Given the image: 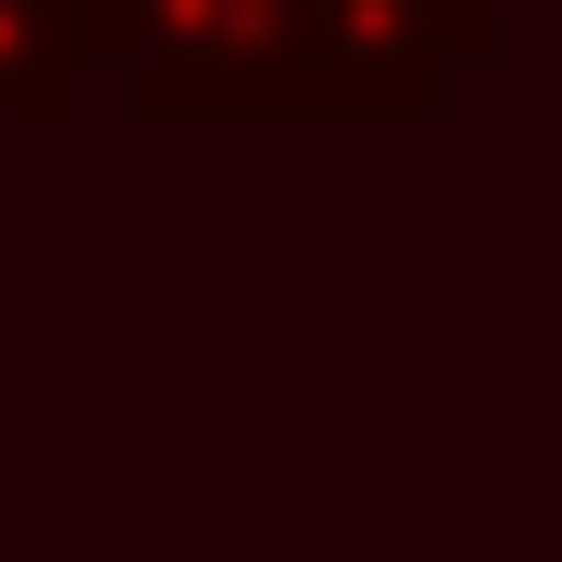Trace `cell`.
<instances>
[{
	"mask_svg": "<svg viewBox=\"0 0 562 562\" xmlns=\"http://www.w3.org/2000/svg\"><path fill=\"white\" fill-rule=\"evenodd\" d=\"M94 67L134 121H322V0H108Z\"/></svg>",
	"mask_w": 562,
	"mask_h": 562,
	"instance_id": "1",
	"label": "cell"
},
{
	"mask_svg": "<svg viewBox=\"0 0 562 562\" xmlns=\"http://www.w3.org/2000/svg\"><path fill=\"white\" fill-rule=\"evenodd\" d=\"M108 0H0V121H67Z\"/></svg>",
	"mask_w": 562,
	"mask_h": 562,
	"instance_id": "2",
	"label": "cell"
}]
</instances>
